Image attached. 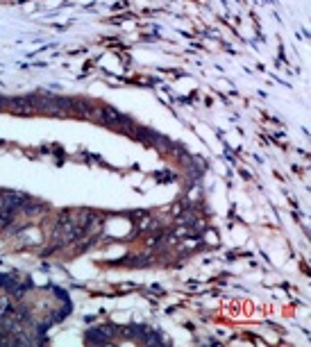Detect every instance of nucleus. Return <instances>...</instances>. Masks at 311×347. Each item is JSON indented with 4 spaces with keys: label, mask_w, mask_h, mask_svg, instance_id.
<instances>
[{
    "label": "nucleus",
    "mask_w": 311,
    "mask_h": 347,
    "mask_svg": "<svg viewBox=\"0 0 311 347\" xmlns=\"http://www.w3.org/2000/svg\"><path fill=\"white\" fill-rule=\"evenodd\" d=\"M10 109L20 114H30L34 109V98H10Z\"/></svg>",
    "instance_id": "nucleus-1"
},
{
    "label": "nucleus",
    "mask_w": 311,
    "mask_h": 347,
    "mask_svg": "<svg viewBox=\"0 0 311 347\" xmlns=\"http://www.w3.org/2000/svg\"><path fill=\"white\" fill-rule=\"evenodd\" d=\"M10 311H14V304H12L10 298H0V318L2 316H7Z\"/></svg>",
    "instance_id": "nucleus-2"
},
{
    "label": "nucleus",
    "mask_w": 311,
    "mask_h": 347,
    "mask_svg": "<svg viewBox=\"0 0 311 347\" xmlns=\"http://www.w3.org/2000/svg\"><path fill=\"white\" fill-rule=\"evenodd\" d=\"M157 225V220L150 218V216H144V218H138V227L141 230H148V227H154Z\"/></svg>",
    "instance_id": "nucleus-3"
},
{
    "label": "nucleus",
    "mask_w": 311,
    "mask_h": 347,
    "mask_svg": "<svg viewBox=\"0 0 311 347\" xmlns=\"http://www.w3.org/2000/svg\"><path fill=\"white\" fill-rule=\"evenodd\" d=\"M2 109H10V98H5V96H0V112Z\"/></svg>",
    "instance_id": "nucleus-4"
}]
</instances>
